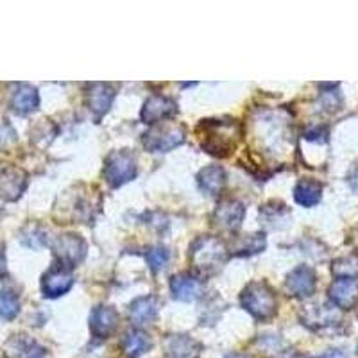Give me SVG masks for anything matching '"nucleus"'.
<instances>
[{"mask_svg": "<svg viewBox=\"0 0 358 358\" xmlns=\"http://www.w3.org/2000/svg\"><path fill=\"white\" fill-rule=\"evenodd\" d=\"M196 133L201 149L215 158L231 156L242 140V126L231 118L201 120Z\"/></svg>", "mask_w": 358, "mask_h": 358, "instance_id": "1", "label": "nucleus"}, {"mask_svg": "<svg viewBox=\"0 0 358 358\" xmlns=\"http://www.w3.org/2000/svg\"><path fill=\"white\" fill-rule=\"evenodd\" d=\"M228 258V248L217 236H201L192 244L190 262L197 273L203 276H212L219 273Z\"/></svg>", "mask_w": 358, "mask_h": 358, "instance_id": "2", "label": "nucleus"}, {"mask_svg": "<svg viewBox=\"0 0 358 358\" xmlns=\"http://www.w3.org/2000/svg\"><path fill=\"white\" fill-rule=\"evenodd\" d=\"M241 305L257 321H268L278 312V297L271 285L264 281H252L242 290Z\"/></svg>", "mask_w": 358, "mask_h": 358, "instance_id": "3", "label": "nucleus"}, {"mask_svg": "<svg viewBox=\"0 0 358 358\" xmlns=\"http://www.w3.org/2000/svg\"><path fill=\"white\" fill-rule=\"evenodd\" d=\"M187 131L185 126L174 122H162L152 126L142 136V143L147 151L151 152H167L185 143Z\"/></svg>", "mask_w": 358, "mask_h": 358, "instance_id": "4", "label": "nucleus"}, {"mask_svg": "<svg viewBox=\"0 0 358 358\" xmlns=\"http://www.w3.org/2000/svg\"><path fill=\"white\" fill-rule=\"evenodd\" d=\"M138 174V165L134 155L127 149H120V151H113L106 158V165H104V179L111 188H118L122 185L129 183Z\"/></svg>", "mask_w": 358, "mask_h": 358, "instance_id": "5", "label": "nucleus"}, {"mask_svg": "<svg viewBox=\"0 0 358 358\" xmlns=\"http://www.w3.org/2000/svg\"><path fill=\"white\" fill-rule=\"evenodd\" d=\"M52 252L57 264L73 268L86 257V242L76 233H63L52 242Z\"/></svg>", "mask_w": 358, "mask_h": 358, "instance_id": "6", "label": "nucleus"}, {"mask_svg": "<svg viewBox=\"0 0 358 358\" xmlns=\"http://www.w3.org/2000/svg\"><path fill=\"white\" fill-rule=\"evenodd\" d=\"M179 108L178 102L172 101L171 97H165V95H151L143 102L142 118L143 124H149V126H156V124H162L169 118H172L174 115H178Z\"/></svg>", "mask_w": 358, "mask_h": 358, "instance_id": "7", "label": "nucleus"}, {"mask_svg": "<svg viewBox=\"0 0 358 358\" xmlns=\"http://www.w3.org/2000/svg\"><path fill=\"white\" fill-rule=\"evenodd\" d=\"M73 285L72 271L56 264L41 276V294L47 299H56L69 292Z\"/></svg>", "mask_w": 358, "mask_h": 358, "instance_id": "8", "label": "nucleus"}, {"mask_svg": "<svg viewBox=\"0 0 358 358\" xmlns=\"http://www.w3.org/2000/svg\"><path fill=\"white\" fill-rule=\"evenodd\" d=\"M245 217V206L242 201L226 199L217 204L215 212L212 215V222L215 228L224 231H235L241 228L242 220Z\"/></svg>", "mask_w": 358, "mask_h": 358, "instance_id": "9", "label": "nucleus"}, {"mask_svg": "<svg viewBox=\"0 0 358 358\" xmlns=\"http://www.w3.org/2000/svg\"><path fill=\"white\" fill-rule=\"evenodd\" d=\"M115 99V86L108 83H90L86 85V106L95 120H101L110 111Z\"/></svg>", "mask_w": 358, "mask_h": 358, "instance_id": "10", "label": "nucleus"}, {"mask_svg": "<svg viewBox=\"0 0 358 358\" xmlns=\"http://www.w3.org/2000/svg\"><path fill=\"white\" fill-rule=\"evenodd\" d=\"M315 285H317V278L308 265L296 267L285 280L287 292L296 297H310L315 292Z\"/></svg>", "mask_w": 358, "mask_h": 358, "instance_id": "11", "label": "nucleus"}, {"mask_svg": "<svg viewBox=\"0 0 358 358\" xmlns=\"http://www.w3.org/2000/svg\"><path fill=\"white\" fill-rule=\"evenodd\" d=\"M328 297L337 308L350 310L358 301L357 278H337L328 289Z\"/></svg>", "mask_w": 358, "mask_h": 358, "instance_id": "12", "label": "nucleus"}, {"mask_svg": "<svg viewBox=\"0 0 358 358\" xmlns=\"http://www.w3.org/2000/svg\"><path fill=\"white\" fill-rule=\"evenodd\" d=\"M27 188V172L18 167L0 171V197L4 201H18Z\"/></svg>", "mask_w": 358, "mask_h": 358, "instance_id": "13", "label": "nucleus"}, {"mask_svg": "<svg viewBox=\"0 0 358 358\" xmlns=\"http://www.w3.org/2000/svg\"><path fill=\"white\" fill-rule=\"evenodd\" d=\"M171 292L178 301L190 303L204 292V283L196 274H176L171 280Z\"/></svg>", "mask_w": 358, "mask_h": 358, "instance_id": "14", "label": "nucleus"}, {"mask_svg": "<svg viewBox=\"0 0 358 358\" xmlns=\"http://www.w3.org/2000/svg\"><path fill=\"white\" fill-rule=\"evenodd\" d=\"M118 326V313L113 306L101 305L92 312V317H90V330L95 338H104L111 337L115 334Z\"/></svg>", "mask_w": 358, "mask_h": 358, "instance_id": "15", "label": "nucleus"}, {"mask_svg": "<svg viewBox=\"0 0 358 358\" xmlns=\"http://www.w3.org/2000/svg\"><path fill=\"white\" fill-rule=\"evenodd\" d=\"M196 181L204 196L217 197L222 194L224 187H226V171L219 165H208L197 172Z\"/></svg>", "mask_w": 358, "mask_h": 358, "instance_id": "16", "label": "nucleus"}, {"mask_svg": "<svg viewBox=\"0 0 358 358\" xmlns=\"http://www.w3.org/2000/svg\"><path fill=\"white\" fill-rule=\"evenodd\" d=\"M9 106L17 115L24 117V115L33 113L40 106V94L38 90L31 85H20L11 95Z\"/></svg>", "mask_w": 358, "mask_h": 358, "instance_id": "17", "label": "nucleus"}, {"mask_svg": "<svg viewBox=\"0 0 358 358\" xmlns=\"http://www.w3.org/2000/svg\"><path fill=\"white\" fill-rule=\"evenodd\" d=\"M301 319L312 330H321V328H328V326L341 322V313H338L337 308H331V306H308Z\"/></svg>", "mask_w": 358, "mask_h": 358, "instance_id": "18", "label": "nucleus"}, {"mask_svg": "<svg viewBox=\"0 0 358 358\" xmlns=\"http://www.w3.org/2000/svg\"><path fill=\"white\" fill-rule=\"evenodd\" d=\"M158 315V299L152 296H143L134 299L129 306V319L133 324L143 326L155 321Z\"/></svg>", "mask_w": 358, "mask_h": 358, "instance_id": "19", "label": "nucleus"}, {"mask_svg": "<svg viewBox=\"0 0 358 358\" xmlns=\"http://www.w3.org/2000/svg\"><path fill=\"white\" fill-rule=\"evenodd\" d=\"M322 185L315 179H301L294 188V199L299 206L312 208L321 201Z\"/></svg>", "mask_w": 358, "mask_h": 358, "instance_id": "20", "label": "nucleus"}, {"mask_svg": "<svg viewBox=\"0 0 358 358\" xmlns=\"http://www.w3.org/2000/svg\"><path fill=\"white\" fill-rule=\"evenodd\" d=\"M197 350H199V344L188 335H171L165 341V351L171 358H194Z\"/></svg>", "mask_w": 358, "mask_h": 358, "instance_id": "21", "label": "nucleus"}, {"mask_svg": "<svg viewBox=\"0 0 358 358\" xmlns=\"http://www.w3.org/2000/svg\"><path fill=\"white\" fill-rule=\"evenodd\" d=\"M152 341L151 337L142 330H131L127 331L126 337L122 341V350L126 353L127 358H140L142 355H145L147 351L151 350Z\"/></svg>", "mask_w": 358, "mask_h": 358, "instance_id": "22", "label": "nucleus"}, {"mask_svg": "<svg viewBox=\"0 0 358 358\" xmlns=\"http://www.w3.org/2000/svg\"><path fill=\"white\" fill-rule=\"evenodd\" d=\"M267 245V238L264 233H255V235H244L236 241L233 255L236 257H251V255H258Z\"/></svg>", "mask_w": 358, "mask_h": 358, "instance_id": "23", "label": "nucleus"}, {"mask_svg": "<svg viewBox=\"0 0 358 358\" xmlns=\"http://www.w3.org/2000/svg\"><path fill=\"white\" fill-rule=\"evenodd\" d=\"M20 313V299L17 294L0 292V319L13 321Z\"/></svg>", "mask_w": 358, "mask_h": 358, "instance_id": "24", "label": "nucleus"}, {"mask_svg": "<svg viewBox=\"0 0 358 358\" xmlns=\"http://www.w3.org/2000/svg\"><path fill=\"white\" fill-rule=\"evenodd\" d=\"M169 258H171V252H169L167 248H162V245L151 248L145 252L147 265L151 267L152 273H159V271L167 265Z\"/></svg>", "mask_w": 358, "mask_h": 358, "instance_id": "25", "label": "nucleus"}, {"mask_svg": "<svg viewBox=\"0 0 358 358\" xmlns=\"http://www.w3.org/2000/svg\"><path fill=\"white\" fill-rule=\"evenodd\" d=\"M22 242H24L25 245H29V248L40 249L47 244V235H45L43 229L38 228V226H31V228H27L22 233Z\"/></svg>", "mask_w": 358, "mask_h": 358, "instance_id": "26", "label": "nucleus"}, {"mask_svg": "<svg viewBox=\"0 0 358 358\" xmlns=\"http://www.w3.org/2000/svg\"><path fill=\"white\" fill-rule=\"evenodd\" d=\"M326 134H328V131L324 127H313V129L306 131L305 138L310 142H326Z\"/></svg>", "mask_w": 358, "mask_h": 358, "instance_id": "27", "label": "nucleus"}, {"mask_svg": "<svg viewBox=\"0 0 358 358\" xmlns=\"http://www.w3.org/2000/svg\"><path fill=\"white\" fill-rule=\"evenodd\" d=\"M6 273H8V268H6V249L4 244L0 242V278H4Z\"/></svg>", "mask_w": 358, "mask_h": 358, "instance_id": "28", "label": "nucleus"}, {"mask_svg": "<svg viewBox=\"0 0 358 358\" xmlns=\"http://www.w3.org/2000/svg\"><path fill=\"white\" fill-rule=\"evenodd\" d=\"M350 185L355 188V190H358V169L350 176Z\"/></svg>", "mask_w": 358, "mask_h": 358, "instance_id": "29", "label": "nucleus"}, {"mask_svg": "<svg viewBox=\"0 0 358 358\" xmlns=\"http://www.w3.org/2000/svg\"><path fill=\"white\" fill-rule=\"evenodd\" d=\"M280 358H308V357L301 353H285V355H281Z\"/></svg>", "mask_w": 358, "mask_h": 358, "instance_id": "30", "label": "nucleus"}, {"mask_svg": "<svg viewBox=\"0 0 358 358\" xmlns=\"http://www.w3.org/2000/svg\"><path fill=\"white\" fill-rule=\"evenodd\" d=\"M226 358H249V357H245V355H241V353H231V355H228Z\"/></svg>", "mask_w": 358, "mask_h": 358, "instance_id": "31", "label": "nucleus"}]
</instances>
